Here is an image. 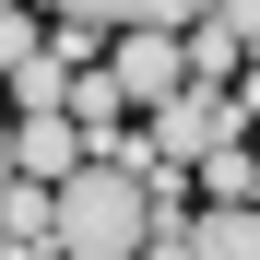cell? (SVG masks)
I'll list each match as a JSON object with an SVG mask.
<instances>
[{
	"mask_svg": "<svg viewBox=\"0 0 260 260\" xmlns=\"http://www.w3.org/2000/svg\"><path fill=\"white\" fill-rule=\"evenodd\" d=\"M48 248H59V260H130V248H154V189H142V166L83 154L71 178H48Z\"/></svg>",
	"mask_w": 260,
	"mask_h": 260,
	"instance_id": "obj_1",
	"label": "cell"
},
{
	"mask_svg": "<svg viewBox=\"0 0 260 260\" xmlns=\"http://www.w3.org/2000/svg\"><path fill=\"white\" fill-rule=\"evenodd\" d=\"M107 71H118L130 107H154V95L189 83V48H178V24H118V36H107Z\"/></svg>",
	"mask_w": 260,
	"mask_h": 260,
	"instance_id": "obj_2",
	"label": "cell"
},
{
	"mask_svg": "<svg viewBox=\"0 0 260 260\" xmlns=\"http://www.w3.org/2000/svg\"><path fill=\"white\" fill-rule=\"evenodd\" d=\"M154 248H189V260H260V201H201V213H178Z\"/></svg>",
	"mask_w": 260,
	"mask_h": 260,
	"instance_id": "obj_3",
	"label": "cell"
},
{
	"mask_svg": "<svg viewBox=\"0 0 260 260\" xmlns=\"http://www.w3.org/2000/svg\"><path fill=\"white\" fill-rule=\"evenodd\" d=\"M12 166H24V178H71V166H83L71 107H24V118H12Z\"/></svg>",
	"mask_w": 260,
	"mask_h": 260,
	"instance_id": "obj_4",
	"label": "cell"
},
{
	"mask_svg": "<svg viewBox=\"0 0 260 260\" xmlns=\"http://www.w3.org/2000/svg\"><path fill=\"white\" fill-rule=\"evenodd\" d=\"M59 107H71V130H83V142H118V118H130V95H118V71L107 59H71V83H59Z\"/></svg>",
	"mask_w": 260,
	"mask_h": 260,
	"instance_id": "obj_5",
	"label": "cell"
},
{
	"mask_svg": "<svg viewBox=\"0 0 260 260\" xmlns=\"http://www.w3.org/2000/svg\"><path fill=\"white\" fill-rule=\"evenodd\" d=\"M189 12H201V0H130L118 24H189Z\"/></svg>",
	"mask_w": 260,
	"mask_h": 260,
	"instance_id": "obj_6",
	"label": "cell"
},
{
	"mask_svg": "<svg viewBox=\"0 0 260 260\" xmlns=\"http://www.w3.org/2000/svg\"><path fill=\"white\" fill-rule=\"evenodd\" d=\"M36 12H83V24H118L130 0H36Z\"/></svg>",
	"mask_w": 260,
	"mask_h": 260,
	"instance_id": "obj_7",
	"label": "cell"
},
{
	"mask_svg": "<svg viewBox=\"0 0 260 260\" xmlns=\"http://www.w3.org/2000/svg\"><path fill=\"white\" fill-rule=\"evenodd\" d=\"M0 178H12V118H0Z\"/></svg>",
	"mask_w": 260,
	"mask_h": 260,
	"instance_id": "obj_8",
	"label": "cell"
},
{
	"mask_svg": "<svg viewBox=\"0 0 260 260\" xmlns=\"http://www.w3.org/2000/svg\"><path fill=\"white\" fill-rule=\"evenodd\" d=\"M248 201H260V154H248Z\"/></svg>",
	"mask_w": 260,
	"mask_h": 260,
	"instance_id": "obj_9",
	"label": "cell"
}]
</instances>
